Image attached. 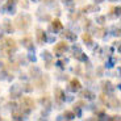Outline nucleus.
I'll return each instance as SVG.
<instances>
[{
	"mask_svg": "<svg viewBox=\"0 0 121 121\" xmlns=\"http://www.w3.org/2000/svg\"><path fill=\"white\" fill-rule=\"evenodd\" d=\"M76 58H78V59H80V60H86V59H87V57H86V55H82V53L76 54Z\"/></svg>",
	"mask_w": 121,
	"mask_h": 121,
	"instance_id": "f8f14e48",
	"label": "nucleus"
},
{
	"mask_svg": "<svg viewBox=\"0 0 121 121\" xmlns=\"http://www.w3.org/2000/svg\"><path fill=\"white\" fill-rule=\"evenodd\" d=\"M82 38H83V41H84L87 45H91V43H92V38H91L90 33H84V34L82 36Z\"/></svg>",
	"mask_w": 121,
	"mask_h": 121,
	"instance_id": "423d86ee",
	"label": "nucleus"
},
{
	"mask_svg": "<svg viewBox=\"0 0 121 121\" xmlns=\"http://www.w3.org/2000/svg\"><path fill=\"white\" fill-rule=\"evenodd\" d=\"M5 43H7V48L9 49V50H16V48H17V45H16V41L12 38H8L5 39Z\"/></svg>",
	"mask_w": 121,
	"mask_h": 121,
	"instance_id": "39448f33",
	"label": "nucleus"
},
{
	"mask_svg": "<svg viewBox=\"0 0 121 121\" xmlns=\"http://www.w3.org/2000/svg\"><path fill=\"white\" fill-rule=\"evenodd\" d=\"M13 118H15V120H20V118H21V115H20V113H13Z\"/></svg>",
	"mask_w": 121,
	"mask_h": 121,
	"instance_id": "ddd939ff",
	"label": "nucleus"
},
{
	"mask_svg": "<svg viewBox=\"0 0 121 121\" xmlns=\"http://www.w3.org/2000/svg\"><path fill=\"white\" fill-rule=\"evenodd\" d=\"M42 1H45V3H49V1H52V0H42Z\"/></svg>",
	"mask_w": 121,
	"mask_h": 121,
	"instance_id": "4468645a",
	"label": "nucleus"
},
{
	"mask_svg": "<svg viewBox=\"0 0 121 121\" xmlns=\"http://www.w3.org/2000/svg\"><path fill=\"white\" fill-rule=\"evenodd\" d=\"M80 82H79L78 79H73L71 82H70V90L71 91H78V90H80Z\"/></svg>",
	"mask_w": 121,
	"mask_h": 121,
	"instance_id": "7ed1b4c3",
	"label": "nucleus"
},
{
	"mask_svg": "<svg viewBox=\"0 0 121 121\" xmlns=\"http://www.w3.org/2000/svg\"><path fill=\"white\" fill-rule=\"evenodd\" d=\"M53 28H54V29H62V28H63V25H62V22L59 21V20H58V18H55V20H53Z\"/></svg>",
	"mask_w": 121,
	"mask_h": 121,
	"instance_id": "0eeeda50",
	"label": "nucleus"
},
{
	"mask_svg": "<svg viewBox=\"0 0 121 121\" xmlns=\"http://www.w3.org/2000/svg\"><path fill=\"white\" fill-rule=\"evenodd\" d=\"M37 41H38V43H42L45 42V39H46V36H45V32H42L41 29H37Z\"/></svg>",
	"mask_w": 121,
	"mask_h": 121,
	"instance_id": "20e7f679",
	"label": "nucleus"
},
{
	"mask_svg": "<svg viewBox=\"0 0 121 121\" xmlns=\"http://www.w3.org/2000/svg\"><path fill=\"white\" fill-rule=\"evenodd\" d=\"M63 36H66L67 38H70L71 41H75V39H76V36H75V34H71V32H69V30H66V32H65Z\"/></svg>",
	"mask_w": 121,
	"mask_h": 121,
	"instance_id": "1a4fd4ad",
	"label": "nucleus"
},
{
	"mask_svg": "<svg viewBox=\"0 0 121 121\" xmlns=\"http://www.w3.org/2000/svg\"><path fill=\"white\" fill-rule=\"evenodd\" d=\"M67 48H69V45H67L65 41H62V42H58L57 45L54 46V53H55V55H60L62 53H65V50H67Z\"/></svg>",
	"mask_w": 121,
	"mask_h": 121,
	"instance_id": "f03ea898",
	"label": "nucleus"
},
{
	"mask_svg": "<svg viewBox=\"0 0 121 121\" xmlns=\"http://www.w3.org/2000/svg\"><path fill=\"white\" fill-rule=\"evenodd\" d=\"M55 97H57L58 101H60V100L63 99V92H62L60 88H55Z\"/></svg>",
	"mask_w": 121,
	"mask_h": 121,
	"instance_id": "6e6552de",
	"label": "nucleus"
},
{
	"mask_svg": "<svg viewBox=\"0 0 121 121\" xmlns=\"http://www.w3.org/2000/svg\"><path fill=\"white\" fill-rule=\"evenodd\" d=\"M21 105H22V108L25 109V112H29L30 109L36 108V104H34L33 99H32V97H29V96L22 97V99H21Z\"/></svg>",
	"mask_w": 121,
	"mask_h": 121,
	"instance_id": "f257e3e1",
	"label": "nucleus"
},
{
	"mask_svg": "<svg viewBox=\"0 0 121 121\" xmlns=\"http://www.w3.org/2000/svg\"><path fill=\"white\" fill-rule=\"evenodd\" d=\"M22 43H24V45L25 46H26V48H32V46H33V45H32V39H30V38H28V37H26V38H24V39H22Z\"/></svg>",
	"mask_w": 121,
	"mask_h": 121,
	"instance_id": "9d476101",
	"label": "nucleus"
},
{
	"mask_svg": "<svg viewBox=\"0 0 121 121\" xmlns=\"http://www.w3.org/2000/svg\"><path fill=\"white\" fill-rule=\"evenodd\" d=\"M65 116H66V118H69V120H71V118L75 117L74 113H71V112H65Z\"/></svg>",
	"mask_w": 121,
	"mask_h": 121,
	"instance_id": "9b49d317",
	"label": "nucleus"
}]
</instances>
